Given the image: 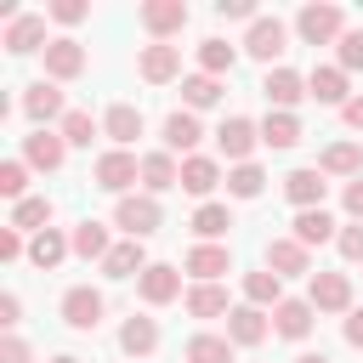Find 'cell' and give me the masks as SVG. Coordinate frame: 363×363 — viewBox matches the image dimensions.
<instances>
[{"mask_svg": "<svg viewBox=\"0 0 363 363\" xmlns=\"http://www.w3.org/2000/svg\"><path fill=\"white\" fill-rule=\"evenodd\" d=\"M153 261H147V250H142V238H125V244H113L108 250V261H102V272L108 278H142Z\"/></svg>", "mask_w": 363, "mask_h": 363, "instance_id": "obj_24", "label": "cell"}, {"mask_svg": "<svg viewBox=\"0 0 363 363\" xmlns=\"http://www.w3.org/2000/svg\"><path fill=\"white\" fill-rule=\"evenodd\" d=\"M323 193H329L323 170H289V176H284V199H289L295 210H323Z\"/></svg>", "mask_w": 363, "mask_h": 363, "instance_id": "obj_15", "label": "cell"}, {"mask_svg": "<svg viewBox=\"0 0 363 363\" xmlns=\"http://www.w3.org/2000/svg\"><path fill=\"white\" fill-rule=\"evenodd\" d=\"M0 323H6V329L23 323V301H17V295H0Z\"/></svg>", "mask_w": 363, "mask_h": 363, "instance_id": "obj_51", "label": "cell"}, {"mask_svg": "<svg viewBox=\"0 0 363 363\" xmlns=\"http://www.w3.org/2000/svg\"><path fill=\"white\" fill-rule=\"evenodd\" d=\"M295 34H301L306 45H329V40H340V34H346V11H340V6H329V0H312V6H301V11H295Z\"/></svg>", "mask_w": 363, "mask_h": 363, "instance_id": "obj_1", "label": "cell"}, {"mask_svg": "<svg viewBox=\"0 0 363 363\" xmlns=\"http://www.w3.org/2000/svg\"><path fill=\"white\" fill-rule=\"evenodd\" d=\"M216 17H227V23H238V17H250V23H255L261 11H255L250 0H216Z\"/></svg>", "mask_w": 363, "mask_h": 363, "instance_id": "obj_46", "label": "cell"}, {"mask_svg": "<svg viewBox=\"0 0 363 363\" xmlns=\"http://www.w3.org/2000/svg\"><path fill=\"white\" fill-rule=\"evenodd\" d=\"M340 119H346V125H352V130H363V96H352V102H346V108H340Z\"/></svg>", "mask_w": 363, "mask_h": 363, "instance_id": "obj_52", "label": "cell"}, {"mask_svg": "<svg viewBox=\"0 0 363 363\" xmlns=\"http://www.w3.org/2000/svg\"><path fill=\"white\" fill-rule=\"evenodd\" d=\"M182 267H187L199 284H216L221 272H233V255H227V244H193Z\"/></svg>", "mask_w": 363, "mask_h": 363, "instance_id": "obj_17", "label": "cell"}, {"mask_svg": "<svg viewBox=\"0 0 363 363\" xmlns=\"http://www.w3.org/2000/svg\"><path fill=\"white\" fill-rule=\"evenodd\" d=\"M142 28H147L153 40L182 34V28H187V0H147V6H142Z\"/></svg>", "mask_w": 363, "mask_h": 363, "instance_id": "obj_11", "label": "cell"}, {"mask_svg": "<svg viewBox=\"0 0 363 363\" xmlns=\"http://www.w3.org/2000/svg\"><path fill=\"white\" fill-rule=\"evenodd\" d=\"M136 74H142L147 85H170V79L182 74V45H164V40L142 45V57H136Z\"/></svg>", "mask_w": 363, "mask_h": 363, "instance_id": "obj_7", "label": "cell"}, {"mask_svg": "<svg viewBox=\"0 0 363 363\" xmlns=\"http://www.w3.org/2000/svg\"><path fill=\"white\" fill-rule=\"evenodd\" d=\"M335 244H340V255H346V261H363V221H346Z\"/></svg>", "mask_w": 363, "mask_h": 363, "instance_id": "obj_44", "label": "cell"}, {"mask_svg": "<svg viewBox=\"0 0 363 363\" xmlns=\"http://www.w3.org/2000/svg\"><path fill=\"white\" fill-rule=\"evenodd\" d=\"M261 96H267L278 113H289V108L306 96V79H301L295 68H267V79H261Z\"/></svg>", "mask_w": 363, "mask_h": 363, "instance_id": "obj_14", "label": "cell"}, {"mask_svg": "<svg viewBox=\"0 0 363 363\" xmlns=\"http://www.w3.org/2000/svg\"><path fill=\"white\" fill-rule=\"evenodd\" d=\"M318 170L323 176H363V147L357 142H335V147H323V159H318Z\"/></svg>", "mask_w": 363, "mask_h": 363, "instance_id": "obj_30", "label": "cell"}, {"mask_svg": "<svg viewBox=\"0 0 363 363\" xmlns=\"http://www.w3.org/2000/svg\"><path fill=\"white\" fill-rule=\"evenodd\" d=\"M0 45L11 51V57H28V51H45L51 40H45V17H34V11H23L17 23H6V34H0Z\"/></svg>", "mask_w": 363, "mask_h": 363, "instance_id": "obj_12", "label": "cell"}, {"mask_svg": "<svg viewBox=\"0 0 363 363\" xmlns=\"http://www.w3.org/2000/svg\"><path fill=\"white\" fill-rule=\"evenodd\" d=\"M85 74V45L79 40H68V34H57L51 45H45V79H79Z\"/></svg>", "mask_w": 363, "mask_h": 363, "instance_id": "obj_9", "label": "cell"}, {"mask_svg": "<svg viewBox=\"0 0 363 363\" xmlns=\"http://www.w3.org/2000/svg\"><path fill=\"white\" fill-rule=\"evenodd\" d=\"M261 187H267V170L261 164H233L227 170V193L233 199H261Z\"/></svg>", "mask_w": 363, "mask_h": 363, "instance_id": "obj_39", "label": "cell"}, {"mask_svg": "<svg viewBox=\"0 0 363 363\" xmlns=\"http://www.w3.org/2000/svg\"><path fill=\"white\" fill-rule=\"evenodd\" d=\"M267 267H272L278 278H295V272L312 278V250L295 244V238H272V244H267Z\"/></svg>", "mask_w": 363, "mask_h": 363, "instance_id": "obj_18", "label": "cell"}, {"mask_svg": "<svg viewBox=\"0 0 363 363\" xmlns=\"http://www.w3.org/2000/svg\"><path fill=\"white\" fill-rule=\"evenodd\" d=\"M295 363H335V357H323V352H306V357H295Z\"/></svg>", "mask_w": 363, "mask_h": 363, "instance_id": "obj_53", "label": "cell"}, {"mask_svg": "<svg viewBox=\"0 0 363 363\" xmlns=\"http://www.w3.org/2000/svg\"><path fill=\"white\" fill-rule=\"evenodd\" d=\"M216 182H221V164H216V159H204V153L182 159V193H193V199H204V204H210Z\"/></svg>", "mask_w": 363, "mask_h": 363, "instance_id": "obj_23", "label": "cell"}, {"mask_svg": "<svg viewBox=\"0 0 363 363\" xmlns=\"http://www.w3.org/2000/svg\"><path fill=\"white\" fill-rule=\"evenodd\" d=\"M267 329H272V323H267L261 306H233V312H227V340H233V346H261Z\"/></svg>", "mask_w": 363, "mask_h": 363, "instance_id": "obj_20", "label": "cell"}, {"mask_svg": "<svg viewBox=\"0 0 363 363\" xmlns=\"http://www.w3.org/2000/svg\"><path fill=\"white\" fill-rule=\"evenodd\" d=\"M312 318H318L312 301H278V306H272V329H278L284 340H306V335H312Z\"/></svg>", "mask_w": 363, "mask_h": 363, "instance_id": "obj_19", "label": "cell"}, {"mask_svg": "<svg viewBox=\"0 0 363 363\" xmlns=\"http://www.w3.org/2000/svg\"><path fill=\"white\" fill-rule=\"evenodd\" d=\"M227 227H233V210H227V204H216V199H210V204H199V210H193V233H199L204 244L227 238Z\"/></svg>", "mask_w": 363, "mask_h": 363, "instance_id": "obj_34", "label": "cell"}, {"mask_svg": "<svg viewBox=\"0 0 363 363\" xmlns=\"http://www.w3.org/2000/svg\"><path fill=\"white\" fill-rule=\"evenodd\" d=\"M142 187L159 199V193H170V187H182V164H176V153H142Z\"/></svg>", "mask_w": 363, "mask_h": 363, "instance_id": "obj_22", "label": "cell"}, {"mask_svg": "<svg viewBox=\"0 0 363 363\" xmlns=\"http://www.w3.org/2000/svg\"><path fill=\"white\" fill-rule=\"evenodd\" d=\"M295 244H329V238H340V227H335V216L329 210H295V233H289Z\"/></svg>", "mask_w": 363, "mask_h": 363, "instance_id": "obj_27", "label": "cell"}, {"mask_svg": "<svg viewBox=\"0 0 363 363\" xmlns=\"http://www.w3.org/2000/svg\"><path fill=\"white\" fill-rule=\"evenodd\" d=\"M255 142H261V125H255V119H244V113L221 119V130H216V147H221V153H227L233 164H250Z\"/></svg>", "mask_w": 363, "mask_h": 363, "instance_id": "obj_6", "label": "cell"}, {"mask_svg": "<svg viewBox=\"0 0 363 363\" xmlns=\"http://www.w3.org/2000/svg\"><path fill=\"white\" fill-rule=\"evenodd\" d=\"M340 204H346V216H352V221H363V176H357V182H346Z\"/></svg>", "mask_w": 363, "mask_h": 363, "instance_id": "obj_49", "label": "cell"}, {"mask_svg": "<svg viewBox=\"0 0 363 363\" xmlns=\"http://www.w3.org/2000/svg\"><path fill=\"white\" fill-rule=\"evenodd\" d=\"M91 176H96V187H102V193H119V199H125V187H130V182H142V159H136L130 147H108V153L96 159V170H91Z\"/></svg>", "mask_w": 363, "mask_h": 363, "instance_id": "obj_3", "label": "cell"}, {"mask_svg": "<svg viewBox=\"0 0 363 363\" xmlns=\"http://www.w3.org/2000/svg\"><path fill=\"white\" fill-rule=\"evenodd\" d=\"M62 159H68L62 130H34V136H23V164H28V170H62Z\"/></svg>", "mask_w": 363, "mask_h": 363, "instance_id": "obj_10", "label": "cell"}, {"mask_svg": "<svg viewBox=\"0 0 363 363\" xmlns=\"http://www.w3.org/2000/svg\"><path fill=\"white\" fill-rule=\"evenodd\" d=\"M261 142H267V147H278V153H289V147L301 142V119H295V113H278V108H272V113L261 119Z\"/></svg>", "mask_w": 363, "mask_h": 363, "instance_id": "obj_33", "label": "cell"}, {"mask_svg": "<svg viewBox=\"0 0 363 363\" xmlns=\"http://www.w3.org/2000/svg\"><path fill=\"white\" fill-rule=\"evenodd\" d=\"M340 329H346V346H357V352H363V306H352Z\"/></svg>", "mask_w": 363, "mask_h": 363, "instance_id": "obj_50", "label": "cell"}, {"mask_svg": "<svg viewBox=\"0 0 363 363\" xmlns=\"http://www.w3.org/2000/svg\"><path fill=\"white\" fill-rule=\"evenodd\" d=\"M23 187H28V164H23V159H6V164H0V193L23 204Z\"/></svg>", "mask_w": 363, "mask_h": 363, "instance_id": "obj_42", "label": "cell"}, {"mask_svg": "<svg viewBox=\"0 0 363 363\" xmlns=\"http://www.w3.org/2000/svg\"><path fill=\"white\" fill-rule=\"evenodd\" d=\"M153 346H159V323H153V318H136V312H130V318L119 323V352H125V357H147Z\"/></svg>", "mask_w": 363, "mask_h": 363, "instance_id": "obj_28", "label": "cell"}, {"mask_svg": "<svg viewBox=\"0 0 363 363\" xmlns=\"http://www.w3.org/2000/svg\"><path fill=\"white\" fill-rule=\"evenodd\" d=\"M11 227H17V233H45V227H51V199H23V204L11 210Z\"/></svg>", "mask_w": 363, "mask_h": 363, "instance_id": "obj_40", "label": "cell"}, {"mask_svg": "<svg viewBox=\"0 0 363 363\" xmlns=\"http://www.w3.org/2000/svg\"><path fill=\"white\" fill-rule=\"evenodd\" d=\"M136 295H142L147 306H164V301H176V295H182V272H176V267H164V261H153V267L136 278Z\"/></svg>", "mask_w": 363, "mask_h": 363, "instance_id": "obj_16", "label": "cell"}, {"mask_svg": "<svg viewBox=\"0 0 363 363\" xmlns=\"http://www.w3.org/2000/svg\"><path fill=\"white\" fill-rule=\"evenodd\" d=\"M68 250H74V244H68V233H62V227H45V233H34V238H28V261H34L40 272H51Z\"/></svg>", "mask_w": 363, "mask_h": 363, "instance_id": "obj_29", "label": "cell"}, {"mask_svg": "<svg viewBox=\"0 0 363 363\" xmlns=\"http://www.w3.org/2000/svg\"><path fill=\"white\" fill-rule=\"evenodd\" d=\"M318 312H352V278L346 272H312V295Z\"/></svg>", "mask_w": 363, "mask_h": 363, "instance_id": "obj_13", "label": "cell"}, {"mask_svg": "<svg viewBox=\"0 0 363 363\" xmlns=\"http://www.w3.org/2000/svg\"><path fill=\"white\" fill-rule=\"evenodd\" d=\"M187 312H193V318H221V312H233V306H227V289H221V284H193V289H187Z\"/></svg>", "mask_w": 363, "mask_h": 363, "instance_id": "obj_37", "label": "cell"}, {"mask_svg": "<svg viewBox=\"0 0 363 363\" xmlns=\"http://www.w3.org/2000/svg\"><path fill=\"white\" fill-rule=\"evenodd\" d=\"M45 11H51L57 23H85V17H91V6H85V0H51Z\"/></svg>", "mask_w": 363, "mask_h": 363, "instance_id": "obj_45", "label": "cell"}, {"mask_svg": "<svg viewBox=\"0 0 363 363\" xmlns=\"http://www.w3.org/2000/svg\"><path fill=\"white\" fill-rule=\"evenodd\" d=\"M244 51H250L255 62H278V57L289 51V28H284L278 17H255L250 34H244Z\"/></svg>", "mask_w": 363, "mask_h": 363, "instance_id": "obj_5", "label": "cell"}, {"mask_svg": "<svg viewBox=\"0 0 363 363\" xmlns=\"http://www.w3.org/2000/svg\"><path fill=\"white\" fill-rule=\"evenodd\" d=\"M199 113H187V108H176L170 119H164V153H182V159H193V147H199Z\"/></svg>", "mask_w": 363, "mask_h": 363, "instance_id": "obj_21", "label": "cell"}, {"mask_svg": "<svg viewBox=\"0 0 363 363\" xmlns=\"http://www.w3.org/2000/svg\"><path fill=\"white\" fill-rule=\"evenodd\" d=\"M96 130H102V125H96L85 108H68V119H62V142H68V147H91Z\"/></svg>", "mask_w": 363, "mask_h": 363, "instance_id": "obj_41", "label": "cell"}, {"mask_svg": "<svg viewBox=\"0 0 363 363\" xmlns=\"http://www.w3.org/2000/svg\"><path fill=\"white\" fill-rule=\"evenodd\" d=\"M102 130H108V142H113V147H130V142L142 136V108H130V102H113V108L102 113Z\"/></svg>", "mask_w": 363, "mask_h": 363, "instance_id": "obj_26", "label": "cell"}, {"mask_svg": "<svg viewBox=\"0 0 363 363\" xmlns=\"http://www.w3.org/2000/svg\"><path fill=\"white\" fill-rule=\"evenodd\" d=\"M51 363H79V357H74V352H57V357H51Z\"/></svg>", "mask_w": 363, "mask_h": 363, "instance_id": "obj_54", "label": "cell"}, {"mask_svg": "<svg viewBox=\"0 0 363 363\" xmlns=\"http://www.w3.org/2000/svg\"><path fill=\"white\" fill-rule=\"evenodd\" d=\"M233 62H238V51L227 40H199V74L221 79V74H233Z\"/></svg>", "mask_w": 363, "mask_h": 363, "instance_id": "obj_35", "label": "cell"}, {"mask_svg": "<svg viewBox=\"0 0 363 363\" xmlns=\"http://www.w3.org/2000/svg\"><path fill=\"white\" fill-rule=\"evenodd\" d=\"M17 255H28L23 233H17V227H0V261H17Z\"/></svg>", "mask_w": 363, "mask_h": 363, "instance_id": "obj_47", "label": "cell"}, {"mask_svg": "<svg viewBox=\"0 0 363 363\" xmlns=\"http://www.w3.org/2000/svg\"><path fill=\"white\" fill-rule=\"evenodd\" d=\"M68 244H74V255H79V261H108V250H113L102 221H79V227L68 233Z\"/></svg>", "mask_w": 363, "mask_h": 363, "instance_id": "obj_31", "label": "cell"}, {"mask_svg": "<svg viewBox=\"0 0 363 363\" xmlns=\"http://www.w3.org/2000/svg\"><path fill=\"white\" fill-rule=\"evenodd\" d=\"M306 96L312 102H329V108H346V68H312L306 74Z\"/></svg>", "mask_w": 363, "mask_h": 363, "instance_id": "obj_25", "label": "cell"}, {"mask_svg": "<svg viewBox=\"0 0 363 363\" xmlns=\"http://www.w3.org/2000/svg\"><path fill=\"white\" fill-rule=\"evenodd\" d=\"M187 363H233V340L227 335H193L187 340Z\"/></svg>", "mask_w": 363, "mask_h": 363, "instance_id": "obj_38", "label": "cell"}, {"mask_svg": "<svg viewBox=\"0 0 363 363\" xmlns=\"http://www.w3.org/2000/svg\"><path fill=\"white\" fill-rule=\"evenodd\" d=\"M102 312H108V301H102L91 284H74V289L62 295V323L79 329V335H91V329L102 323Z\"/></svg>", "mask_w": 363, "mask_h": 363, "instance_id": "obj_4", "label": "cell"}, {"mask_svg": "<svg viewBox=\"0 0 363 363\" xmlns=\"http://www.w3.org/2000/svg\"><path fill=\"white\" fill-rule=\"evenodd\" d=\"M182 102H187V113L216 108V102H221V79H210V74H187V79H182Z\"/></svg>", "mask_w": 363, "mask_h": 363, "instance_id": "obj_36", "label": "cell"}, {"mask_svg": "<svg viewBox=\"0 0 363 363\" xmlns=\"http://www.w3.org/2000/svg\"><path fill=\"white\" fill-rule=\"evenodd\" d=\"M335 45H340V68H346V74H357V68H363V28H346Z\"/></svg>", "mask_w": 363, "mask_h": 363, "instance_id": "obj_43", "label": "cell"}, {"mask_svg": "<svg viewBox=\"0 0 363 363\" xmlns=\"http://www.w3.org/2000/svg\"><path fill=\"white\" fill-rule=\"evenodd\" d=\"M34 352H28V340H17V335H6L0 340V363H28Z\"/></svg>", "mask_w": 363, "mask_h": 363, "instance_id": "obj_48", "label": "cell"}, {"mask_svg": "<svg viewBox=\"0 0 363 363\" xmlns=\"http://www.w3.org/2000/svg\"><path fill=\"white\" fill-rule=\"evenodd\" d=\"M159 221H164V210L153 193H125L113 204V227H125V238H147V233H159Z\"/></svg>", "mask_w": 363, "mask_h": 363, "instance_id": "obj_2", "label": "cell"}, {"mask_svg": "<svg viewBox=\"0 0 363 363\" xmlns=\"http://www.w3.org/2000/svg\"><path fill=\"white\" fill-rule=\"evenodd\" d=\"M278 301H284V278L272 267L244 272V306H278Z\"/></svg>", "mask_w": 363, "mask_h": 363, "instance_id": "obj_32", "label": "cell"}, {"mask_svg": "<svg viewBox=\"0 0 363 363\" xmlns=\"http://www.w3.org/2000/svg\"><path fill=\"white\" fill-rule=\"evenodd\" d=\"M23 113L40 125V130H51V119H68V108H62V91H57V79H34L28 91H23Z\"/></svg>", "mask_w": 363, "mask_h": 363, "instance_id": "obj_8", "label": "cell"}]
</instances>
